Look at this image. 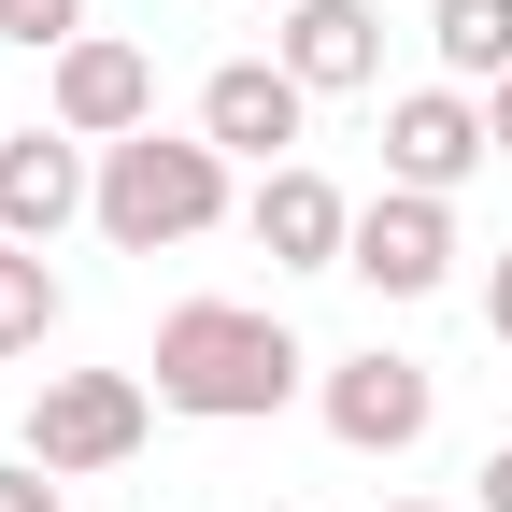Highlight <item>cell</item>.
Segmentation results:
<instances>
[{
	"label": "cell",
	"instance_id": "6da1fadb",
	"mask_svg": "<svg viewBox=\"0 0 512 512\" xmlns=\"http://www.w3.org/2000/svg\"><path fill=\"white\" fill-rule=\"evenodd\" d=\"M299 342H285V313H256V299H171L157 313V413H200V427H256V413H285L299 399Z\"/></svg>",
	"mask_w": 512,
	"mask_h": 512
},
{
	"label": "cell",
	"instance_id": "7a4b0ae2",
	"mask_svg": "<svg viewBox=\"0 0 512 512\" xmlns=\"http://www.w3.org/2000/svg\"><path fill=\"white\" fill-rule=\"evenodd\" d=\"M214 214H228V157L200 128H128V143H100V242L114 256H171Z\"/></svg>",
	"mask_w": 512,
	"mask_h": 512
},
{
	"label": "cell",
	"instance_id": "3957f363",
	"mask_svg": "<svg viewBox=\"0 0 512 512\" xmlns=\"http://www.w3.org/2000/svg\"><path fill=\"white\" fill-rule=\"evenodd\" d=\"M143 427H157V384H143V370H43V384H29V456H43L57 484L128 470Z\"/></svg>",
	"mask_w": 512,
	"mask_h": 512
},
{
	"label": "cell",
	"instance_id": "277c9868",
	"mask_svg": "<svg viewBox=\"0 0 512 512\" xmlns=\"http://www.w3.org/2000/svg\"><path fill=\"white\" fill-rule=\"evenodd\" d=\"M342 271L370 299H441V285H456V200H427V185L356 200V256H342Z\"/></svg>",
	"mask_w": 512,
	"mask_h": 512
},
{
	"label": "cell",
	"instance_id": "5b68a950",
	"mask_svg": "<svg viewBox=\"0 0 512 512\" xmlns=\"http://www.w3.org/2000/svg\"><path fill=\"white\" fill-rule=\"evenodd\" d=\"M313 413H328V441H342V456H413V441H427V413H441V384L413 370V356H342L328 384H313Z\"/></svg>",
	"mask_w": 512,
	"mask_h": 512
},
{
	"label": "cell",
	"instance_id": "8992f818",
	"mask_svg": "<svg viewBox=\"0 0 512 512\" xmlns=\"http://www.w3.org/2000/svg\"><path fill=\"white\" fill-rule=\"evenodd\" d=\"M43 100H57V128H72V143H128V128H157V57L114 43V29H86V43H57Z\"/></svg>",
	"mask_w": 512,
	"mask_h": 512
},
{
	"label": "cell",
	"instance_id": "52a82bcc",
	"mask_svg": "<svg viewBox=\"0 0 512 512\" xmlns=\"http://www.w3.org/2000/svg\"><path fill=\"white\" fill-rule=\"evenodd\" d=\"M299 128H313V86L285 72V57H228V72L200 86V143H214V157L285 171V157H299Z\"/></svg>",
	"mask_w": 512,
	"mask_h": 512
},
{
	"label": "cell",
	"instance_id": "ba28073f",
	"mask_svg": "<svg viewBox=\"0 0 512 512\" xmlns=\"http://www.w3.org/2000/svg\"><path fill=\"white\" fill-rule=\"evenodd\" d=\"M72 214H100V157L72 128H0V242H57Z\"/></svg>",
	"mask_w": 512,
	"mask_h": 512
},
{
	"label": "cell",
	"instance_id": "9c48e42d",
	"mask_svg": "<svg viewBox=\"0 0 512 512\" xmlns=\"http://www.w3.org/2000/svg\"><path fill=\"white\" fill-rule=\"evenodd\" d=\"M484 157H498V143H484V100H470V86H413V100H384V185L456 200Z\"/></svg>",
	"mask_w": 512,
	"mask_h": 512
},
{
	"label": "cell",
	"instance_id": "30bf717a",
	"mask_svg": "<svg viewBox=\"0 0 512 512\" xmlns=\"http://www.w3.org/2000/svg\"><path fill=\"white\" fill-rule=\"evenodd\" d=\"M256 256H271V271H342V256H356V200L313 157L256 171Z\"/></svg>",
	"mask_w": 512,
	"mask_h": 512
},
{
	"label": "cell",
	"instance_id": "8fae6325",
	"mask_svg": "<svg viewBox=\"0 0 512 512\" xmlns=\"http://www.w3.org/2000/svg\"><path fill=\"white\" fill-rule=\"evenodd\" d=\"M271 29H285L271 57H285L313 100H356V86H384V15H370V0H285Z\"/></svg>",
	"mask_w": 512,
	"mask_h": 512
},
{
	"label": "cell",
	"instance_id": "7c38bea8",
	"mask_svg": "<svg viewBox=\"0 0 512 512\" xmlns=\"http://www.w3.org/2000/svg\"><path fill=\"white\" fill-rule=\"evenodd\" d=\"M427 43H441V86H498L512 72V0H427Z\"/></svg>",
	"mask_w": 512,
	"mask_h": 512
},
{
	"label": "cell",
	"instance_id": "4fadbf2b",
	"mask_svg": "<svg viewBox=\"0 0 512 512\" xmlns=\"http://www.w3.org/2000/svg\"><path fill=\"white\" fill-rule=\"evenodd\" d=\"M57 271H43V242H0V356H43L57 342Z\"/></svg>",
	"mask_w": 512,
	"mask_h": 512
},
{
	"label": "cell",
	"instance_id": "5bb4252c",
	"mask_svg": "<svg viewBox=\"0 0 512 512\" xmlns=\"http://www.w3.org/2000/svg\"><path fill=\"white\" fill-rule=\"evenodd\" d=\"M0 43H29V57L86 43V0H0Z\"/></svg>",
	"mask_w": 512,
	"mask_h": 512
},
{
	"label": "cell",
	"instance_id": "9a60e30c",
	"mask_svg": "<svg viewBox=\"0 0 512 512\" xmlns=\"http://www.w3.org/2000/svg\"><path fill=\"white\" fill-rule=\"evenodd\" d=\"M0 512H57V470L43 456H0Z\"/></svg>",
	"mask_w": 512,
	"mask_h": 512
},
{
	"label": "cell",
	"instance_id": "2e32d148",
	"mask_svg": "<svg viewBox=\"0 0 512 512\" xmlns=\"http://www.w3.org/2000/svg\"><path fill=\"white\" fill-rule=\"evenodd\" d=\"M484 328L512 342V242H498V271H484Z\"/></svg>",
	"mask_w": 512,
	"mask_h": 512
},
{
	"label": "cell",
	"instance_id": "e0dca14e",
	"mask_svg": "<svg viewBox=\"0 0 512 512\" xmlns=\"http://www.w3.org/2000/svg\"><path fill=\"white\" fill-rule=\"evenodd\" d=\"M484 143H498V157H512V72H498V86H484Z\"/></svg>",
	"mask_w": 512,
	"mask_h": 512
},
{
	"label": "cell",
	"instance_id": "ac0fdd59",
	"mask_svg": "<svg viewBox=\"0 0 512 512\" xmlns=\"http://www.w3.org/2000/svg\"><path fill=\"white\" fill-rule=\"evenodd\" d=\"M470 484H484V512H512V441H498V456H484Z\"/></svg>",
	"mask_w": 512,
	"mask_h": 512
},
{
	"label": "cell",
	"instance_id": "d6986e66",
	"mask_svg": "<svg viewBox=\"0 0 512 512\" xmlns=\"http://www.w3.org/2000/svg\"><path fill=\"white\" fill-rule=\"evenodd\" d=\"M384 512H441V498H384Z\"/></svg>",
	"mask_w": 512,
	"mask_h": 512
},
{
	"label": "cell",
	"instance_id": "ffe728a7",
	"mask_svg": "<svg viewBox=\"0 0 512 512\" xmlns=\"http://www.w3.org/2000/svg\"><path fill=\"white\" fill-rule=\"evenodd\" d=\"M271 15H285V0H271Z\"/></svg>",
	"mask_w": 512,
	"mask_h": 512
}]
</instances>
